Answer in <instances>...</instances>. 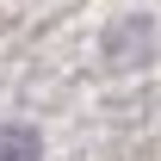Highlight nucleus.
Listing matches in <instances>:
<instances>
[{
  "mask_svg": "<svg viewBox=\"0 0 161 161\" xmlns=\"http://www.w3.org/2000/svg\"><path fill=\"white\" fill-rule=\"evenodd\" d=\"M0 161H43L37 130H25V124H0Z\"/></svg>",
  "mask_w": 161,
  "mask_h": 161,
  "instance_id": "nucleus-1",
  "label": "nucleus"
}]
</instances>
